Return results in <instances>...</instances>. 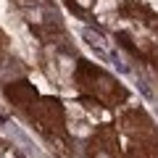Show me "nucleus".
I'll use <instances>...</instances> for the list:
<instances>
[{
	"instance_id": "f257e3e1",
	"label": "nucleus",
	"mask_w": 158,
	"mask_h": 158,
	"mask_svg": "<svg viewBox=\"0 0 158 158\" xmlns=\"http://www.w3.org/2000/svg\"><path fill=\"white\" fill-rule=\"evenodd\" d=\"M74 82H77V90L82 92L85 103H95L103 108H116L124 106L129 92L127 87L118 82L116 77H111L108 71H103L100 66L90 61H79L74 69Z\"/></svg>"
},
{
	"instance_id": "f03ea898",
	"label": "nucleus",
	"mask_w": 158,
	"mask_h": 158,
	"mask_svg": "<svg viewBox=\"0 0 158 158\" xmlns=\"http://www.w3.org/2000/svg\"><path fill=\"white\" fill-rule=\"evenodd\" d=\"M27 116H29V121H32L45 137H50V140H61V137H66V111H63L61 100L40 95L37 103L27 111Z\"/></svg>"
},
{
	"instance_id": "7ed1b4c3",
	"label": "nucleus",
	"mask_w": 158,
	"mask_h": 158,
	"mask_svg": "<svg viewBox=\"0 0 158 158\" xmlns=\"http://www.w3.org/2000/svg\"><path fill=\"white\" fill-rule=\"evenodd\" d=\"M87 158H124V150L118 148V132L113 124H106L90 137Z\"/></svg>"
},
{
	"instance_id": "20e7f679",
	"label": "nucleus",
	"mask_w": 158,
	"mask_h": 158,
	"mask_svg": "<svg viewBox=\"0 0 158 158\" xmlns=\"http://www.w3.org/2000/svg\"><path fill=\"white\" fill-rule=\"evenodd\" d=\"M6 98H8V103H11L13 108H19V111L27 113L29 108L37 103L40 92L34 90V85H29V82L19 79V82H11V85L6 87Z\"/></svg>"
},
{
	"instance_id": "39448f33",
	"label": "nucleus",
	"mask_w": 158,
	"mask_h": 158,
	"mask_svg": "<svg viewBox=\"0 0 158 158\" xmlns=\"http://www.w3.org/2000/svg\"><path fill=\"white\" fill-rule=\"evenodd\" d=\"M16 3H37V0H16Z\"/></svg>"
},
{
	"instance_id": "423d86ee",
	"label": "nucleus",
	"mask_w": 158,
	"mask_h": 158,
	"mask_svg": "<svg viewBox=\"0 0 158 158\" xmlns=\"http://www.w3.org/2000/svg\"><path fill=\"white\" fill-rule=\"evenodd\" d=\"M66 3H69V6H71V8H74V0H66Z\"/></svg>"
},
{
	"instance_id": "0eeeda50",
	"label": "nucleus",
	"mask_w": 158,
	"mask_h": 158,
	"mask_svg": "<svg viewBox=\"0 0 158 158\" xmlns=\"http://www.w3.org/2000/svg\"><path fill=\"white\" fill-rule=\"evenodd\" d=\"M0 42H3V34H0Z\"/></svg>"
}]
</instances>
